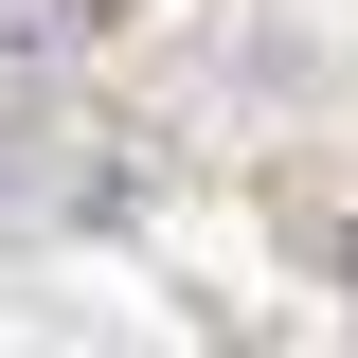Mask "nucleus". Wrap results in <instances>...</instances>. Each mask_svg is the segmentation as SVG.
I'll use <instances>...</instances> for the list:
<instances>
[{
	"label": "nucleus",
	"instance_id": "obj_1",
	"mask_svg": "<svg viewBox=\"0 0 358 358\" xmlns=\"http://www.w3.org/2000/svg\"><path fill=\"white\" fill-rule=\"evenodd\" d=\"M322 268H341V287H358V233H341V251H322Z\"/></svg>",
	"mask_w": 358,
	"mask_h": 358
}]
</instances>
